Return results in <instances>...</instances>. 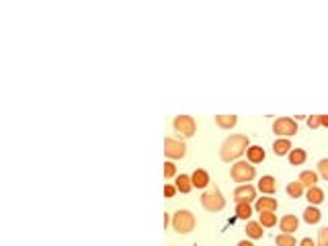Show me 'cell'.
<instances>
[{
    "label": "cell",
    "mask_w": 328,
    "mask_h": 246,
    "mask_svg": "<svg viewBox=\"0 0 328 246\" xmlns=\"http://www.w3.org/2000/svg\"><path fill=\"white\" fill-rule=\"evenodd\" d=\"M250 148V139L246 133H232L219 146V158L223 162H236Z\"/></svg>",
    "instance_id": "1"
},
{
    "label": "cell",
    "mask_w": 328,
    "mask_h": 246,
    "mask_svg": "<svg viewBox=\"0 0 328 246\" xmlns=\"http://www.w3.org/2000/svg\"><path fill=\"white\" fill-rule=\"evenodd\" d=\"M201 207L205 209V211H211V213H215V211H221L223 207H225V197H223V193L219 191V187H207L205 191H203V195H201Z\"/></svg>",
    "instance_id": "2"
},
{
    "label": "cell",
    "mask_w": 328,
    "mask_h": 246,
    "mask_svg": "<svg viewBox=\"0 0 328 246\" xmlns=\"http://www.w3.org/2000/svg\"><path fill=\"white\" fill-rule=\"evenodd\" d=\"M195 223H197L195 213L189 211V209H176V211L172 213L170 225H172V230H174L176 234H189V232H193V230H195Z\"/></svg>",
    "instance_id": "3"
},
{
    "label": "cell",
    "mask_w": 328,
    "mask_h": 246,
    "mask_svg": "<svg viewBox=\"0 0 328 246\" xmlns=\"http://www.w3.org/2000/svg\"><path fill=\"white\" fill-rule=\"evenodd\" d=\"M230 176L238 184H246L248 180H252L256 176V168H254V164H250L246 160H236L230 168Z\"/></svg>",
    "instance_id": "4"
},
{
    "label": "cell",
    "mask_w": 328,
    "mask_h": 246,
    "mask_svg": "<svg viewBox=\"0 0 328 246\" xmlns=\"http://www.w3.org/2000/svg\"><path fill=\"white\" fill-rule=\"evenodd\" d=\"M172 127L180 135V139L182 137H193L195 131H197V121H195L193 115H176L172 119Z\"/></svg>",
    "instance_id": "5"
},
{
    "label": "cell",
    "mask_w": 328,
    "mask_h": 246,
    "mask_svg": "<svg viewBox=\"0 0 328 246\" xmlns=\"http://www.w3.org/2000/svg\"><path fill=\"white\" fill-rule=\"evenodd\" d=\"M299 129H297V123L293 117H279L273 121V133L277 137H291L295 135Z\"/></svg>",
    "instance_id": "6"
},
{
    "label": "cell",
    "mask_w": 328,
    "mask_h": 246,
    "mask_svg": "<svg viewBox=\"0 0 328 246\" xmlns=\"http://www.w3.org/2000/svg\"><path fill=\"white\" fill-rule=\"evenodd\" d=\"M164 156L168 160H180L187 156V144L176 137H164Z\"/></svg>",
    "instance_id": "7"
},
{
    "label": "cell",
    "mask_w": 328,
    "mask_h": 246,
    "mask_svg": "<svg viewBox=\"0 0 328 246\" xmlns=\"http://www.w3.org/2000/svg\"><path fill=\"white\" fill-rule=\"evenodd\" d=\"M256 193H258V189L254 184L246 182V184H238L234 189L232 197H234L236 203H252V201H256Z\"/></svg>",
    "instance_id": "8"
},
{
    "label": "cell",
    "mask_w": 328,
    "mask_h": 246,
    "mask_svg": "<svg viewBox=\"0 0 328 246\" xmlns=\"http://www.w3.org/2000/svg\"><path fill=\"white\" fill-rule=\"evenodd\" d=\"M256 189H258L262 195H271V197H273V195L277 193V178H275L273 174H264V176H260Z\"/></svg>",
    "instance_id": "9"
},
{
    "label": "cell",
    "mask_w": 328,
    "mask_h": 246,
    "mask_svg": "<svg viewBox=\"0 0 328 246\" xmlns=\"http://www.w3.org/2000/svg\"><path fill=\"white\" fill-rule=\"evenodd\" d=\"M277 207H279V203H277V199L271 197V195H266V197H256V201H254V209H256L258 213H262V211H277Z\"/></svg>",
    "instance_id": "10"
},
{
    "label": "cell",
    "mask_w": 328,
    "mask_h": 246,
    "mask_svg": "<svg viewBox=\"0 0 328 246\" xmlns=\"http://www.w3.org/2000/svg\"><path fill=\"white\" fill-rule=\"evenodd\" d=\"M191 180H193V187H197V189H207L209 187V172L205 170V168H195L193 172H191Z\"/></svg>",
    "instance_id": "11"
},
{
    "label": "cell",
    "mask_w": 328,
    "mask_h": 246,
    "mask_svg": "<svg viewBox=\"0 0 328 246\" xmlns=\"http://www.w3.org/2000/svg\"><path fill=\"white\" fill-rule=\"evenodd\" d=\"M279 228H281L283 234H293V232H297V228H299V219H297L295 215H291V213H285V215L279 219Z\"/></svg>",
    "instance_id": "12"
},
{
    "label": "cell",
    "mask_w": 328,
    "mask_h": 246,
    "mask_svg": "<svg viewBox=\"0 0 328 246\" xmlns=\"http://www.w3.org/2000/svg\"><path fill=\"white\" fill-rule=\"evenodd\" d=\"M215 123L221 129H232L238 123V115H234V113H219V115H215Z\"/></svg>",
    "instance_id": "13"
},
{
    "label": "cell",
    "mask_w": 328,
    "mask_h": 246,
    "mask_svg": "<svg viewBox=\"0 0 328 246\" xmlns=\"http://www.w3.org/2000/svg\"><path fill=\"white\" fill-rule=\"evenodd\" d=\"M264 148L262 146H250L248 150H246V160L250 162V164H260L262 160H264Z\"/></svg>",
    "instance_id": "14"
},
{
    "label": "cell",
    "mask_w": 328,
    "mask_h": 246,
    "mask_svg": "<svg viewBox=\"0 0 328 246\" xmlns=\"http://www.w3.org/2000/svg\"><path fill=\"white\" fill-rule=\"evenodd\" d=\"M318 178H320V174H318L316 170H301V172H299V176H297V180H299L305 189L316 187V184H318Z\"/></svg>",
    "instance_id": "15"
},
{
    "label": "cell",
    "mask_w": 328,
    "mask_h": 246,
    "mask_svg": "<svg viewBox=\"0 0 328 246\" xmlns=\"http://www.w3.org/2000/svg\"><path fill=\"white\" fill-rule=\"evenodd\" d=\"M291 139L289 137H277L275 141H273V152L277 154V156H285V154H289L291 152Z\"/></svg>",
    "instance_id": "16"
},
{
    "label": "cell",
    "mask_w": 328,
    "mask_h": 246,
    "mask_svg": "<svg viewBox=\"0 0 328 246\" xmlns=\"http://www.w3.org/2000/svg\"><path fill=\"white\" fill-rule=\"evenodd\" d=\"M305 199H308V203L310 205H320L322 201H324V191L316 184V187H310V189H305Z\"/></svg>",
    "instance_id": "17"
},
{
    "label": "cell",
    "mask_w": 328,
    "mask_h": 246,
    "mask_svg": "<svg viewBox=\"0 0 328 246\" xmlns=\"http://www.w3.org/2000/svg\"><path fill=\"white\" fill-rule=\"evenodd\" d=\"M287 158H289V164H293V166H299V164H303V162H305V158H308V152H305L303 148H291V152L287 154Z\"/></svg>",
    "instance_id": "18"
},
{
    "label": "cell",
    "mask_w": 328,
    "mask_h": 246,
    "mask_svg": "<svg viewBox=\"0 0 328 246\" xmlns=\"http://www.w3.org/2000/svg\"><path fill=\"white\" fill-rule=\"evenodd\" d=\"M322 219V211L318 209V205H308L303 209V221L308 223H318Z\"/></svg>",
    "instance_id": "19"
},
{
    "label": "cell",
    "mask_w": 328,
    "mask_h": 246,
    "mask_svg": "<svg viewBox=\"0 0 328 246\" xmlns=\"http://www.w3.org/2000/svg\"><path fill=\"white\" fill-rule=\"evenodd\" d=\"M262 234H264V230H262V225H260V221H246V236L250 238V240H258V238H262Z\"/></svg>",
    "instance_id": "20"
},
{
    "label": "cell",
    "mask_w": 328,
    "mask_h": 246,
    "mask_svg": "<svg viewBox=\"0 0 328 246\" xmlns=\"http://www.w3.org/2000/svg\"><path fill=\"white\" fill-rule=\"evenodd\" d=\"M174 187L178 189V193H191V189H193L191 174H178L174 180Z\"/></svg>",
    "instance_id": "21"
},
{
    "label": "cell",
    "mask_w": 328,
    "mask_h": 246,
    "mask_svg": "<svg viewBox=\"0 0 328 246\" xmlns=\"http://www.w3.org/2000/svg\"><path fill=\"white\" fill-rule=\"evenodd\" d=\"M285 191H287V195L293 197V199H299V197L305 195V187H303L299 180H291V182L285 187Z\"/></svg>",
    "instance_id": "22"
},
{
    "label": "cell",
    "mask_w": 328,
    "mask_h": 246,
    "mask_svg": "<svg viewBox=\"0 0 328 246\" xmlns=\"http://www.w3.org/2000/svg\"><path fill=\"white\" fill-rule=\"evenodd\" d=\"M252 215V203H236V217L248 221Z\"/></svg>",
    "instance_id": "23"
},
{
    "label": "cell",
    "mask_w": 328,
    "mask_h": 246,
    "mask_svg": "<svg viewBox=\"0 0 328 246\" xmlns=\"http://www.w3.org/2000/svg\"><path fill=\"white\" fill-rule=\"evenodd\" d=\"M258 221H260L262 228H273V225H277V213L275 211H262V213H258Z\"/></svg>",
    "instance_id": "24"
},
{
    "label": "cell",
    "mask_w": 328,
    "mask_h": 246,
    "mask_svg": "<svg viewBox=\"0 0 328 246\" xmlns=\"http://www.w3.org/2000/svg\"><path fill=\"white\" fill-rule=\"evenodd\" d=\"M297 242H299V240H295L293 234H283V232L275 238V244H277V246H297Z\"/></svg>",
    "instance_id": "25"
},
{
    "label": "cell",
    "mask_w": 328,
    "mask_h": 246,
    "mask_svg": "<svg viewBox=\"0 0 328 246\" xmlns=\"http://www.w3.org/2000/svg\"><path fill=\"white\" fill-rule=\"evenodd\" d=\"M176 176V164L172 160L164 162V178H174Z\"/></svg>",
    "instance_id": "26"
},
{
    "label": "cell",
    "mask_w": 328,
    "mask_h": 246,
    "mask_svg": "<svg viewBox=\"0 0 328 246\" xmlns=\"http://www.w3.org/2000/svg\"><path fill=\"white\" fill-rule=\"evenodd\" d=\"M324 180H328V158H320L318 160V170H316Z\"/></svg>",
    "instance_id": "27"
},
{
    "label": "cell",
    "mask_w": 328,
    "mask_h": 246,
    "mask_svg": "<svg viewBox=\"0 0 328 246\" xmlns=\"http://www.w3.org/2000/svg\"><path fill=\"white\" fill-rule=\"evenodd\" d=\"M318 246H328V225L320 228L318 230V240H316Z\"/></svg>",
    "instance_id": "28"
},
{
    "label": "cell",
    "mask_w": 328,
    "mask_h": 246,
    "mask_svg": "<svg viewBox=\"0 0 328 246\" xmlns=\"http://www.w3.org/2000/svg\"><path fill=\"white\" fill-rule=\"evenodd\" d=\"M305 121H308V127H310V129H316V127L322 125V115H308Z\"/></svg>",
    "instance_id": "29"
},
{
    "label": "cell",
    "mask_w": 328,
    "mask_h": 246,
    "mask_svg": "<svg viewBox=\"0 0 328 246\" xmlns=\"http://www.w3.org/2000/svg\"><path fill=\"white\" fill-rule=\"evenodd\" d=\"M176 191H178V189H176L174 184H170V182L164 184V197H166V199H172V197L176 195Z\"/></svg>",
    "instance_id": "30"
},
{
    "label": "cell",
    "mask_w": 328,
    "mask_h": 246,
    "mask_svg": "<svg viewBox=\"0 0 328 246\" xmlns=\"http://www.w3.org/2000/svg\"><path fill=\"white\" fill-rule=\"evenodd\" d=\"M297 246H318V244H316V240H312L310 236H305V238H301L297 242Z\"/></svg>",
    "instance_id": "31"
},
{
    "label": "cell",
    "mask_w": 328,
    "mask_h": 246,
    "mask_svg": "<svg viewBox=\"0 0 328 246\" xmlns=\"http://www.w3.org/2000/svg\"><path fill=\"white\" fill-rule=\"evenodd\" d=\"M236 246H254V244H252V240H240Z\"/></svg>",
    "instance_id": "32"
},
{
    "label": "cell",
    "mask_w": 328,
    "mask_h": 246,
    "mask_svg": "<svg viewBox=\"0 0 328 246\" xmlns=\"http://www.w3.org/2000/svg\"><path fill=\"white\" fill-rule=\"evenodd\" d=\"M170 221H172V217H170L168 213H164V230H166V225H168Z\"/></svg>",
    "instance_id": "33"
},
{
    "label": "cell",
    "mask_w": 328,
    "mask_h": 246,
    "mask_svg": "<svg viewBox=\"0 0 328 246\" xmlns=\"http://www.w3.org/2000/svg\"><path fill=\"white\" fill-rule=\"evenodd\" d=\"M322 125H324V127H328V113H326V115H322Z\"/></svg>",
    "instance_id": "34"
}]
</instances>
